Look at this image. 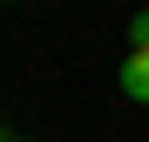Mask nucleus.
I'll list each match as a JSON object with an SVG mask.
<instances>
[{
    "instance_id": "1",
    "label": "nucleus",
    "mask_w": 149,
    "mask_h": 142,
    "mask_svg": "<svg viewBox=\"0 0 149 142\" xmlns=\"http://www.w3.org/2000/svg\"><path fill=\"white\" fill-rule=\"evenodd\" d=\"M115 81H122V95H129V102H142V108H149V47H129V54H122Z\"/></svg>"
},
{
    "instance_id": "2",
    "label": "nucleus",
    "mask_w": 149,
    "mask_h": 142,
    "mask_svg": "<svg viewBox=\"0 0 149 142\" xmlns=\"http://www.w3.org/2000/svg\"><path fill=\"white\" fill-rule=\"evenodd\" d=\"M129 47H149V7L129 14Z\"/></svg>"
},
{
    "instance_id": "3",
    "label": "nucleus",
    "mask_w": 149,
    "mask_h": 142,
    "mask_svg": "<svg viewBox=\"0 0 149 142\" xmlns=\"http://www.w3.org/2000/svg\"><path fill=\"white\" fill-rule=\"evenodd\" d=\"M0 142H27V135H14V129H7V122H0Z\"/></svg>"
}]
</instances>
